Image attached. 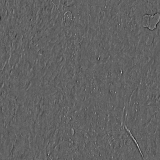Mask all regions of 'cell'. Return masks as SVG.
<instances>
[{"label": "cell", "instance_id": "1", "mask_svg": "<svg viewBox=\"0 0 160 160\" xmlns=\"http://www.w3.org/2000/svg\"><path fill=\"white\" fill-rule=\"evenodd\" d=\"M160 18L159 13L155 14L154 15H145L142 18V25L143 27L147 28L150 30H154L159 22Z\"/></svg>", "mask_w": 160, "mask_h": 160}]
</instances>
